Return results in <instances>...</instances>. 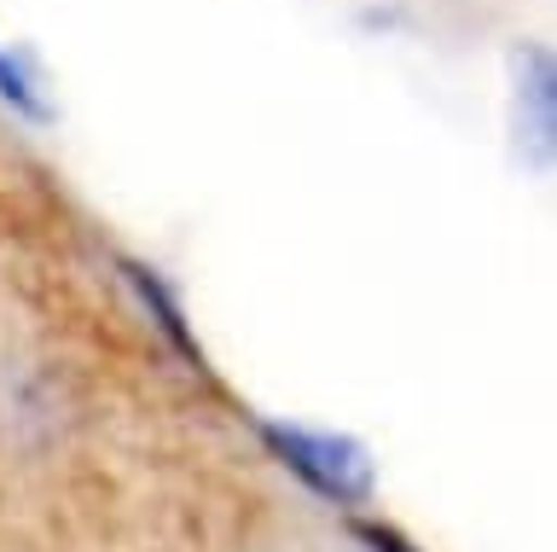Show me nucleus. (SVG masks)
Instances as JSON below:
<instances>
[{"label":"nucleus","instance_id":"1","mask_svg":"<svg viewBox=\"0 0 557 552\" xmlns=\"http://www.w3.org/2000/svg\"><path fill=\"white\" fill-rule=\"evenodd\" d=\"M261 442L308 482L313 494L337 500V506H360L372 494V459L360 442L325 437V430H296V425H261Z\"/></svg>","mask_w":557,"mask_h":552},{"label":"nucleus","instance_id":"2","mask_svg":"<svg viewBox=\"0 0 557 552\" xmlns=\"http://www.w3.org/2000/svg\"><path fill=\"white\" fill-rule=\"evenodd\" d=\"M517 71V128L522 140L534 146V163L552 158V134H557V71H552V53L546 47H517L511 59Z\"/></svg>","mask_w":557,"mask_h":552},{"label":"nucleus","instance_id":"3","mask_svg":"<svg viewBox=\"0 0 557 552\" xmlns=\"http://www.w3.org/2000/svg\"><path fill=\"white\" fill-rule=\"evenodd\" d=\"M0 106H7L12 116H24V123H35V128L52 123V99L41 94V82H35L29 59L12 53V47H0Z\"/></svg>","mask_w":557,"mask_h":552},{"label":"nucleus","instance_id":"4","mask_svg":"<svg viewBox=\"0 0 557 552\" xmlns=\"http://www.w3.org/2000/svg\"><path fill=\"white\" fill-rule=\"evenodd\" d=\"M122 273H128V285L139 291V303H146L151 315H157V326H163V332L181 343L186 355H198V349H191V338H186V326H181V303L169 297V285L157 280V268H146V262H122Z\"/></svg>","mask_w":557,"mask_h":552},{"label":"nucleus","instance_id":"5","mask_svg":"<svg viewBox=\"0 0 557 552\" xmlns=\"http://www.w3.org/2000/svg\"><path fill=\"white\" fill-rule=\"evenodd\" d=\"M355 535L366 547H377V552H412L407 541H400V535H389V529H372V524H355Z\"/></svg>","mask_w":557,"mask_h":552}]
</instances>
